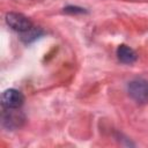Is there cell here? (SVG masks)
<instances>
[{
  "label": "cell",
  "mask_w": 148,
  "mask_h": 148,
  "mask_svg": "<svg viewBox=\"0 0 148 148\" xmlns=\"http://www.w3.org/2000/svg\"><path fill=\"white\" fill-rule=\"evenodd\" d=\"M21 35H22L21 39H22L23 42H25V43H30V42L35 40L36 38H38L39 35H42V30L38 29V28L32 27V28L29 29L28 31H25V32H21Z\"/></svg>",
  "instance_id": "8992f818"
},
{
  "label": "cell",
  "mask_w": 148,
  "mask_h": 148,
  "mask_svg": "<svg viewBox=\"0 0 148 148\" xmlns=\"http://www.w3.org/2000/svg\"><path fill=\"white\" fill-rule=\"evenodd\" d=\"M128 95L140 104L148 103V81L143 79H135L127 86Z\"/></svg>",
  "instance_id": "6da1fadb"
},
{
  "label": "cell",
  "mask_w": 148,
  "mask_h": 148,
  "mask_svg": "<svg viewBox=\"0 0 148 148\" xmlns=\"http://www.w3.org/2000/svg\"><path fill=\"white\" fill-rule=\"evenodd\" d=\"M15 110L16 109H6V112H3L2 114V123L9 130H15L20 127L24 120L23 116Z\"/></svg>",
  "instance_id": "277c9868"
},
{
  "label": "cell",
  "mask_w": 148,
  "mask_h": 148,
  "mask_svg": "<svg viewBox=\"0 0 148 148\" xmlns=\"http://www.w3.org/2000/svg\"><path fill=\"white\" fill-rule=\"evenodd\" d=\"M66 13H84V9L83 8H80V7H73V6H69V7H66L64 9Z\"/></svg>",
  "instance_id": "52a82bcc"
},
{
  "label": "cell",
  "mask_w": 148,
  "mask_h": 148,
  "mask_svg": "<svg viewBox=\"0 0 148 148\" xmlns=\"http://www.w3.org/2000/svg\"><path fill=\"white\" fill-rule=\"evenodd\" d=\"M6 22L13 30H15L20 34L25 32L32 28V22L27 16H24L23 14H20V13H13V12L8 13L6 15Z\"/></svg>",
  "instance_id": "7a4b0ae2"
},
{
  "label": "cell",
  "mask_w": 148,
  "mask_h": 148,
  "mask_svg": "<svg viewBox=\"0 0 148 148\" xmlns=\"http://www.w3.org/2000/svg\"><path fill=\"white\" fill-rule=\"evenodd\" d=\"M24 102V96L16 89H7L1 95V104L5 109H18Z\"/></svg>",
  "instance_id": "3957f363"
},
{
  "label": "cell",
  "mask_w": 148,
  "mask_h": 148,
  "mask_svg": "<svg viewBox=\"0 0 148 148\" xmlns=\"http://www.w3.org/2000/svg\"><path fill=\"white\" fill-rule=\"evenodd\" d=\"M117 57L124 64H133L136 60V58H138L135 51L133 49H131L130 46L125 45V44L118 46V49H117Z\"/></svg>",
  "instance_id": "5b68a950"
}]
</instances>
